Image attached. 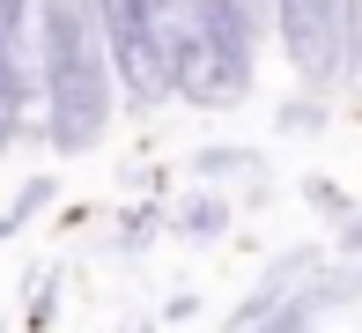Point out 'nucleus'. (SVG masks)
Instances as JSON below:
<instances>
[{
    "mask_svg": "<svg viewBox=\"0 0 362 333\" xmlns=\"http://www.w3.org/2000/svg\"><path fill=\"white\" fill-rule=\"evenodd\" d=\"M37 81H45V141L59 156H81L104 141L111 52L89 0H37Z\"/></svg>",
    "mask_w": 362,
    "mask_h": 333,
    "instance_id": "obj_1",
    "label": "nucleus"
},
{
    "mask_svg": "<svg viewBox=\"0 0 362 333\" xmlns=\"http://www.w3.org/2000/svg\"><path fill=\"white\" fill-rule=\"evenodd\" d=\"M274 30L288 45V67L325 89L340 74V30H348V0H274Z\"/></svg>",
    "mask_w": 362,
    "mask_h": 333,
    "instance_id": "obj_2",
    "label": "nucleus"
},
{
    "mask_svg": "<svg viewBox=\"0 0 362 333\" xmlns=\"http://www.w3.org/2000/svg\"><path fill=\"white\" fill-rule=\"evenodd\" d=\"M23 89H30V52H15L0 38V148L15 141V111H23Z\"/></svg>",
    "mask_w": 362,
    "mask_h": 333,
    "instance_id": "obj_3",
    "label": "nucleus"
},
{
    "mask_svg": "<svg viewBox=\"0 0 362 333\" xmlns=\"http://www.w3.org/2000/svg\"><path fill=\"white\" fill-rule=\"evenodd\" d=\"M222 222H229V208L222 200H185V208H177V230H185V237H222Z\"/></svg>",
    "mask_w": 362,
    "mask_h": 333,
    "instance_id": "obj_4",
    "label": "nucleus"
},
{
    "mask_svg": "<svg viewBox=\"0 0 362 333\" xmlns=\"http://www.w3.org/2000/svg\"><path fill=\"white\" fill-rule=\"evenodd\" d=\"M200 178H252L259 171V156L252 148H200V163H192Z\"/></svg>",
    "mask_w": 362,
    "mask_h": 333,
    "instance_id": "obj_5",
    "label": "nucleus"
},
{
    "mask_svg": "<svg viewBox=\"0 0 362 333\" xmlns=\"http://www.w3.org/2000/svg\"><path fill=\"white\" fill-rule=\"evenodd\" d=\"M207 8H215L222 23H237L244 38L259 45V30H267V15H274V0H207Z\"/></svg>",
    "mask_w": 362,
    "mask_h": 333,
    "instance_id": "obj_6",
    "label": "nucleus"
},
{
    "mask_svg": "<svg viewBox=\"0 0 362 333\" xmlns=\"http://www.w3.org/2000/svg\"><path fill=\"white\" fill-rule=\"evenodd\" d=\"M45 200H52V178H30V186H23V193H15V208H8V215H0V244H8V237H15V230H23V222H30V215H37V208H45Z\"/></svg>",
    "mask_w": 362,
    "mask_h": 333,
    "instance_id": "obj_7",
    "label": "nucleus"
},
{
    "mask_svg": "<svg viewBox=\"0 0 362 333\" xmlns=\"http://www.w3.org/2000/svg\"><path fill=\"white\" fill-rule=\"evenodd\" d=\"M30 15H37V0H0V38L15 52H30Z\"/></svg>",
    "mask_w": 362,
    "mask_h": 333,
    "instance_id": "obj_8",
    "label": "nucleus"
},
{
    "mask_svg": "<svg viewBox=\"0 0 362 333\" xmlns=\"http://www.w3.org/2000/svg\"><path fill=\"white\" fill-rule=\"evenodd\" d=\"M340 67L362 81V0H348V30H340Z\"/></svg>",
    "mask_w": 362,
    "mask_h": 333,
    "instance_id": "obj_9",
    "label": "nucleus"
},
{
    "mask_svg": "<svg viewBox=\"0 0 362 333\" xmlns=\"http://www.w3.org/2000/svg\"><path fill=\"white\" fill-rule=\"evenodd\" d=\"M45 319H52V274L37 281V304H30V326H45Z\"/></svg>",
    "mask_w": 362,
    "mask_h": 333,
    "instance_id": "obj_10",
    "label": "nucleus"
},
{
    "mask_svg": "<svg viewBox=\"0 0 362 333\" xmlns=\"http://www.w3.org/2000/svg\"><path fill=\"white\" fill-rule=\"evenodd\" d=\"M340 252H362V215L348 222V237H340Z\"/></svg>",
    "mask_w": 362,
    "mask_h": 333,
    "instance_id": "obj_11",
    "label": "nucleus"
}]
</instances>
